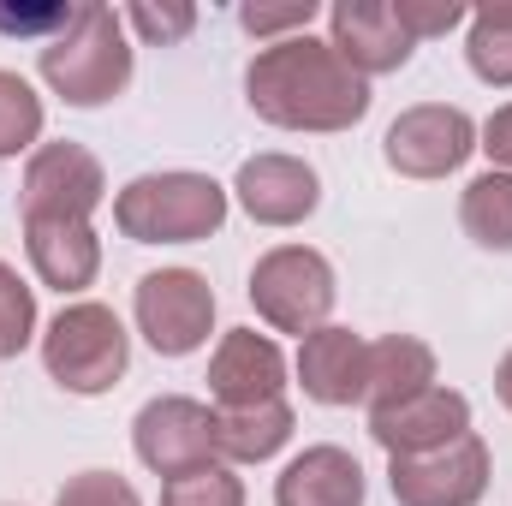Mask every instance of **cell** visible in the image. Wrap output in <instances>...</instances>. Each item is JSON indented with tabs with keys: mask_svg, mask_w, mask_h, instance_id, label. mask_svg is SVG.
<instances>
[{
	"mask_svg": "<svg viewBox=\"0 0 512 506\" xmlns=\"http://www.w3.org/2000/svg\"><path fill=\"white\" fill-rule=\"evenodd\" d=\"M24 251L36 262L42 286L84 292L102 268V239L90 221H24Z\"/></svg>",
	"mask_w": 512,
	"mask_h": 506,
	"instance_id": "2e32d148",
	"label": "cell"
},
{
	"mask_svg": "<svg viewBox=\"0 0 512 506\" xmlns=\"http://www.w3.org/2000/svg\"><path fill=\"white\" fill-rule=\"evenodd\" d=\"M459 221L483 251H512V173H477L459 197Z\"/></svg>",
	"mask_w": 512,
	"mask_h": 506,
	"instance_id": "ffe728a7",
	"label": "cell"
},
{
	"mask_svg": "<svg viewBox=\"0 0 512 506\" xmlns=\"http://www.w3.org/2000/svg\"><path fill=\"white\" fill-rule=\"evenodd\" d=\"M370 435L387 447V459H411V453H435L459 435H471V399L453 387H429L417 399H399L387 411H370Z\"/></svg>",
	"mask_w": 512,
	"mask_h": 506,
	"instance_id": "8fae6325",
	"label": "cell"
},
{
	"mask_svg": "<svg viewBox=\"0 0 512 506\" xmlns=\"http://www.w3.org/2000/svg\"><path fill=\"white\" fill-rule=\"evenodd\" d=\"M108 197V173L84 143H42L24 167V221H90Z\"/></svg>",
	"mask_w": 512,
	"mask_h": 506,
	"instance_id": "9c48e42d",
	"label": "cell"
},
{
	"mask_svg": "<svg viewBox=\"0 0 512 506\" xmlns=\"http://www.w3.org/2000/svg\"><path fill=\"white\" fill-rule=\"evenodd\" d=\"M274 506H364V465L346 447H304L280 471Z\"/></svg>",
	"mask_w": 512,
	"mask_h": 506,
	"instance_id": "e0dca14e",
	"label": "cell"
},
{
	"mask_svg": "<svg viewBox=\"0 0 512 506\" xmlns=\"http://www.w3.org/2000/svg\"><path fill=\"white\" fill-rule=\"evenodd\" d=\"M387 6H393V18L405 24V36H411V42L447 36L453 24H465V18H471L459 0H387Z\"/></svg>",
	"mask_w": 512,
	"mask_h": 506,
	"instance_id": "484cf974",
	"label": "cell"
},
{
	"mask_svg": "<svg viewBox=\"0 0 512 506\" xmlns=\"http://www.w3.org/2000/svg\"><path fill=\"white\" fill-rule=\"evenodd\" d=\"M233 191H239L245 215L262 221V227H298V221L316 215V203H322V179H316V167L298 161V155H251V161L239 167Z\"/></svg>",
	"mask_w": 512,
	"mask_h": 506,
	"instance_id": "7c38bea8",
	"label": "cell"
},
{
	"mask_svg": "<svg viewBox=\"0 0 512 506\" xmlns=\"http://www.w3.org/2000/svg\"><path fill=\"white\" fill-rule=\"evenodd\" d=\"M465 60L483 84L512 90V0L507 6H483L471 12V36H465Z\"/></svg>",
	"mask_w": 512,
	"mask_h": 506,
	"instance_id": "44dd1931",
	"label": "cell"
},
{
	"mask_svg": "<svg viewBox=\"0 0 512 506\" xmlns=\"http://www.w3.org/2000/svg\"><path fill=\"white\" fill-rule=\"evenodd\" d=\"M298 381L316 405H352L370 381V340L352 328H316L298 346Z\"/></svg>",
	"mask_w": 512,
	"mask_h": 506,
	"instance_id": "9a60e30c",
	"label": "cell"
},
{
	"mask_svg": "<svg viewBox=\"0 0 512 506\" xmlns=\"http://www.w3.org/2000/svg\"><path fill=\"white\" fill-rule=\"evenodd\" d=\"M316 18V0H286V6H239V24L251 30L256 42H286L304 36Z\"/></svg>",
	"mask_w": 512,
	"mask_h": 506,
	"instance_id": "d4e9b609",
	"label": "cell"
},
{
	"mask_svg": "<svg viewBox=\"0 0 512 506\" xmlns=\"http://www.w3.org/2000/svg\"><path fill=\"white\" fill-rule=\"evenodd\" d=\"M126 24L143 36V42H179V36H191V24H197V6H185V0H173V6H149V0H137L126 12Z\"/></svg>",
	"mask_w": 512,
	"mask_h": 506,
	"instance_id": "4316f807",
	"label": "cell"
},
{
	"mask_svg": "<svg viewBox=\"0 0 512 506\" xmlns=\"http://www.w3.org/2000/svg\"><path fill=\"white\" fill-rule=\"evenodd\" d=\"M245 96H251L256 120L280 131H352L370 114V78H358L334 42L286 36L268 42L245 72Z\"/></svg>",
	"mask_w": 512,
	"mask_h": 506,
	"instance_id": "6da1fadb",
	"label": "cell"
},
{
	"mask_svg": "<svg viewBox=\"0 0 512 506\" xmlns=\"http://www.w3.org/2000/svg\"><path fill=\"white\" fill-rule=\"evenodd\" d=\"M292 441V405L262 399V405H221L215 411V447L233 465H262Z\"/></svg>",
	"mask_w": 512,
	"mask_h": 506,
	"instance_id": "ac0fdd59",
	"label": "cell"
},
{
	"mask_svg": "<svg viewBox=\"0 0 512 506\" xmlns=\"http://www.w3.org/2000/svg\"><path fill=\"white\" fill-rule=\"evenodd\" d=\"M286 387V358L268 334L256 328H233L215 358H209V393L221 405H262V399H280Z\"/></svg>",
	"mask_w": 512,
	"mask_h": 506,
	"instance_id": "5bb4252c",
	"label": "cell"
},
{
	"mask_svg": "<svg viewBox=\"0 0 512 506\" xmlns=\"http://www.w3.org/2000/svg\"><path fill=\"white\" fill-rule=\"evenodd\" d=\"M387 489L399 506H477L489 495V447L483 435H459L435 453L393 459Z\"/></svg>",
	"mask_w": 512,
	"mask_h": 506,
	"instance_id": "ba28073f",
	"label": "cell"
},
{
	"mask_svg": "<svg viewBox=\"0 0 512 506\" xmlns=\"http://www.w3.org/2000/svg\"><path fill=\"white\" fill-rule=\"evenodd\" d=\"M251 304L274 334H316L334 310V268L310 245H280L251 268Z\"/></svg>",
	"mask_w": 512,
	"mask_h": 506,
	"instance_id": "5b68a950",
	"label": "cell"
},
{
	"mask_svg": "<svg viewBox=\"0 0 512 506\" xmlns=\"http://www.w3.org/2000/svg\"><path fill=\"white\" fill-rule=\"evenodd\" d=\"M54 506H143V501H137V489H131L126 477H114V471H84V477H66V489H60Z\"/></svg>",
	"mask_w": 512,
	"mask_h": 506,
	"instance_id": "83f0119b",
	"label": "cell"
},
{
	"mask_svg": "<svg viewBox=\"0 0 512 506\" xmlns=\"http://www.w3.org/2000/svg\"><path fill=\"white\" fill-rule=\"evenodd\" d=\"M131 447L137 459L155 471V477H191V471H209L221 465V447H215V411L197 405V399H179V393H161L137 411L131 423Z\"/></svg>",
	"mask_w": 512,
	"mask_h": 506,
	"instance_id": "8992f818",
	"label": "cell"
},
{
	"mask_svg": "<svg viewBox=\"0 0 512 506\" xmlns=\"http://www.w3.org/2000/svg\"><path fill=\"white\" fill-rule=\"evenodd\" d=\"M495 393H501V405L512 411V352L501 358V370H495Z\"/></svg>",
	"mask_w": 512,
	"mask_h": 506,
	"instance_id": "4dcf8cb0",
	"label": "cell"
},
{
	"mask_svg": "<svg viewBox=\"0 0 512 506\" xmlns=\"http://www.w3.org/2000/svg\"><path fill=\"white\" fill-rule=\"evenodd\" d=\"M114 221L137 245H197L221 233L227 191L209 173H143L114 197Z\"/></svg>",
	"mask_w": 512,
	"mask_h": 506,
	"instance_id": "3957f363",
	"label": "cell"
},
{
	"mask_svg": "<svg viewBox=\"0 0 512 506\" xmlns=\"http://www.w3.org/2000/svg\"><path fill=\"white\" fill-rule=\"evenodd\" d=\"M161 506H245V483H239L227 465H209V471L173 477V483L161 489Z\"/></svg>",
	"mask_w": 512,
	"mask_h": 506,
	"instance_id": "cb8c5ba5",
	"label": "cell"
},
{
	"mask_svg": "<svg viewBox=\"0 0 512 506\" xmlns=\"http://www.w3.org/2000/svg\"><path fill=\"white\" fill-rule=\"evenodd\" d=\"M477 149V126L465 108H447V102H423V108H405L382 137V155L393 173L405 179H447L453 167H465V155Z\"/></svg>",
	"mask_w": 512,
	"mask_h": 506,
	"instance_id": "30bf717a",
	"label": "cell"
},
{
	"mask_svg": "<svg viewBox=\"0 0 512 506\" xmlns=\"http://www.w3.org/2000/svg\"><path fill=\"white\" fill-rule=\"evenodd\" d=\"M328 42H334V54L358 72V78H382V72H399L405 60H411V36H405V24L393 18V6L387 0H340L334 12H328Z\"/></svg>",
	"mask_w": 512,
	"mask_h": 506,
	"instance_id": "4fadbf2b",
	"label": "cell"
},
{
	"mask_svg": "<svg viewBox=\"0 0 512 506\" xmlns=\"http://www.w3.org/2000/svg\"><path fill=\"white\" fill-rule=\"evenodd\" d=\"M483 149H489L495 173H512V102L501 108V114H489V126H483Z\"/></svg>",
	"mask_w": 512,
	"mask_h": 506,
	"instance_id": "f546056e",
	"label": "cell"
},
{
	"mask_svg": "<svg viewBox=\"0 0 512 506\" xmlns=\"http://www.w3.org/2000/svg\"><path fill=\"white\" fill-rule=\"evenodd\" d=\"M36 137H42V96L18 72H0V161L30 149Z\"/></svg>",
	"mask_w": 512,
	"mask_h": 506,
	"instance_id": "7402d4cb",
	"label": "cell"
},
{
	"mask_svg": "<svg viewBox=\"0 0 512 506\" xmlns=\"http://www.w3.org/2000/svg\"><path fill=\"white\" fill-rule=\"evenodd\" d=\"M36 334V292L18 280L12 262H0V358H18Z\"/></svg>",
	"mask_w": 512,
	"mask_h": 506,
	"instance_id": "603a6c76",
	"label": "cell"
},
{
	"mask_svg": "<svg viewBox=\"0 0 512 506\" xmlns=\"http://www.w3.org/2000/svg\"><path fill=\"white\" fill-rule=\"evenodd\" d=\"M137 328L161 358H185L215 328V292L197 268H155L137 280Z\"/></svg>",
	"mask_w": 512,
	"mask_h": 506,
	"instance_id": "52a82bcc",
	"label": "cell"
},
{
	"mask_svg": "<svg viewBox=\"0 0 512 506\" xmlns=\"http://www.w3.org/2000/svg\"><path fill=\"white\" fill-rule=\"evenodd\" d=\"M42 78L66 108H102L131 84L126 18L114 6L84 0L60 36L42 42Z\"/></svg>",
	"mask_w": 512,
	"mask_h": 506,
	"instance_id": "7a4b0ae2",
	"label": "cell"
},
{
	"mask_svg": "<svg viewBox=\"0 0 512 506\" xmlns=\"http://www.w3.org/2000/svg\"><path fill=\"white\" fill-rule=\"evenodd\" d=\"M435 387V352L411 334H387V340H370V381H364V399L370 411H387L399 399H417Z\"/></svg>",
	"mask_w": 512,
	"mask_h": 506,
	"instance_id": "d6986e66",
	"label": "cell"
},
{
	"mask_svg": "<svg viewBox=\"0 0 512 506\" xmlns=\"http://www.w3.org/2000/svg\"><path fill=\"white\" fill-rule=\"evenodd\" d=\"M72 12H78V6H30V12H6V6H0V30H12V36H42V30H54V36H60V30L72 24Z\"/></svg>",
	"mask_w": 512,
	"mask_h": 506,
	"instance_id": "f1b7e54d",
	"label": "cell"
},
{
	"mask_svg": "<svg viewBox=\"0 0 512 506\" xmlns=\"http://www.w3.org/2000/svg\"><path fill=\"white\" fill-rule=\"evenodd\" d=\"M42 364L66 393H108L131 364V334L108 304H66L42 334Z\"/></svg>",
	"mask_w": 512,
	"mask_h": 506,
	"instance_id": "277c9868",
	"label": "cell"
}]
</instances>
